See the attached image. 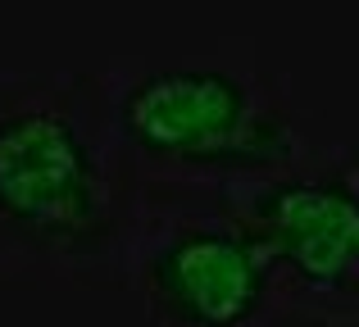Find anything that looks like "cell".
Listing matches in <instances>:
<instances>
[{"mask_svg":"<svg viewBox=\"0 0 359 327\" xmlns=\"http://www.w3.org/2000/svg\"><path fill=\"white\" fill-rule=\"evenodd\" d=\"M146 209V173L123 146L96 78L0 87V241L46 273L123 282Z\"/></svg>","mask_w":359,"mask_h":327,"instance_id":"6da1fadb","label":"cell"},{"mask_svg":"<svg viewBox=\"0 0 359 327\" xmlns=\"http://www.w3.org/2000/svg\"><path fill=\"white\" fill-rule=\"evenodd\" d=\"M150 327H278L287 291L228 186L146 177L128 264Z\"/></svg>","mask_w":359,"mask_h":327,"instance_id":"7a4b0ae2","label":"cell"},{"mask_svg":"<svg viewBox=\"0 0 359 327\" xmlns=\"http://www.w3.org/2000/svg\"><path fill=\"white\" fill-rule=\"evenodd\" d=\"M114 123L146 177L241 186L296 168V127L273 91L228 69H155L114 96Z\"/></svg>","mask_w":359,"mask_h":327,"instance_id":"3957f363","label":"cell"},{"mask_svg":"<svg viewBox=\"0 0 359 327\" xmlns=\"http://www.w3.org/2000/svg\"><path fill=\"white\" fill-rule=\"evenodd\" d=\"M228 195L273 255L287 305L323 309L327 327L359 314V168H287L228 186Z\"/></svg>","mask_w":359,"mask_h":327,"instance_id":"277c9868","label":"cell"},{"mask_svg":"<svg viewBox=\"0 0 359 327\" xmlns=\"http://www.w3.org/2000/svg\"><path fill=\"white\" fill-rule=\"evenodd\" d=\"M332 327H359V314H351V319H341V323H332Z\"/></svg>","mask_w":359,"mask_h":327,"instance_id":"5b68a950","label":"cell"}]
</instances>
